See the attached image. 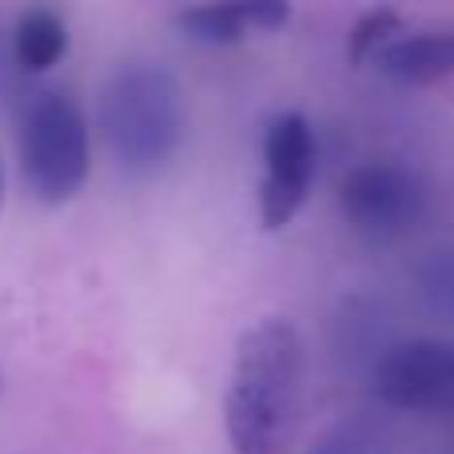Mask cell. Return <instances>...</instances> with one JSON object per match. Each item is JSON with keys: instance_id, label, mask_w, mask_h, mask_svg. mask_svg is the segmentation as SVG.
Here are the masks:
<instances>
[{"instance_id": "6", "label": "cell", "mask_w": 454, "mask_h": 454, "mask_svg": "<svg viewBox=\"0 0 454 454\" xmlns=\"http://www.w3.org/2000/svg\"><path fill=\"white\" fill-rule=\"evenodd\" d=\"M375 391L407 415H454V339H403L379 359Z\"/></svg>"}, {"instance_id": "2", "label": "cell", "mask_w": 454, "mask_h": 454, "mask_svg": "<svg viewBox=\"0 0 454 454\" xmlns=\"http://www.w3.org/2000/svg\"><path fill=\"white\" fill-rule=\"evenodd\" d=\"M184 88L168 68L144 60L116 68L100 88V136L132 180L164 172L184 144Z\"/></svg>"}, {"instance_id": "4", "label": "cell", "mask_w": 454, "mask_h": 454, "mask_svg": "<svg viewBox=\"0 0 454 454\" xmlns=\"http://www.w3.org/2000/svg\"><path fill=\"white\" fill-rule=\"evenodd\" d=\"M339 207L351 231L367 243H395L427 215V184L395 160H363L339 188Z\"/></svg>"}, {"instance_id": "8", "label": "cell", "mask_w": 454, "mask_h": 454, "mask_svg": "<svg viewBox=\"0 0 454 454\" xmlns=\"http://www.w3.org/2000/svg\"><path fill=\"white\" fill-rule=\"evenodd\" d=\"M379 68L399 84H434L454 76V28L411 32L379 52Z\"/></svg>"}, {"instance_id": "3", "label": "cell", "mask_w": 454, "mask_h": 454, "mask_svg": "<svg viewBox=\"0 0 454 454\" xmlns=\"http://www.w3.org/2000/svg\"><path fill=\"white\" fill-rule=\"evenodd\" d=\"M20 172L40 204H68L92 172L88 120L76 96L44 88L20 112Z\"/></svg>"}, {"instance_id": "1", "label": "cell", "mask_w": 454, "mask_h": 454, "mask_svg": "<svg viewBox=\"0 0 454 454\" xmlns=\"http://www.w3.org/2000/svg\"><path fill=\"white\" fill-rule=\"evenodd\" d=\"M303 335L283 315L251 323L223 387V431L235 454H283L303 403Z\"/></svg>"}, {"instance_id": "10", "label": "cell", "mask_w": 454, "mask_h": 454, "mask_svg": "<svg viewBox=\"0 0 454 454\" xmlns=\"http://www.w3.org/2000/svg\"><path fill=\"white\" fill-rule=\"evenodd\" d=\"M403 12L399 8H367V12L355 20V28H351V44H347V52H351V64H363L371 52H383L391 40H399V32H403Z\"/></svg>"}, {"instance_id": "11", "label": "cell", "mask_w": 454, "mask_h": 454, "mask_svg": "<svg viewBox=\"0 0 454 454\" xmlns=\"http://www.w3.org/2000/svg\"><path fill=\"white\" fill-rule=\"evenodd\" d=\"M0 200H4V168H0Z\"/></svg>"}, {"instance_id": "5", "label": "cell", "mask_w": 454, "mask_h": 454, "mask_svg": "<svg viewBox=\"0 0 454 454\" xmlns=\"http://www.w3.org/2000/svg\"><path fill=\"white\" fill-rule=\"evenodd\" d=\"M319 140L303 112H279L263 132V176H259V227L283 231L299 212L315 184Z\"/></svg>"}, {"instance_id": "9", "label": "cell", "mask_w": 454, "mask_h": 454, "mask_svg": "<svg viewBox=\"0 0 454 454\" xmlns=\"http://www.w3.org/2000/svg\"><path fill=\"white\" fill-rule=\"evenodd\" d=\"M68 52V24L56 8H28L20 12L12 32V56L20 64V72L40 76V72L56 68L60 56Z\"/></svg>"}, {"instance_id": "7", "label": "cell", "mask_w": 454, "mask_h": 454, "mask_svg": "<svg viewBox=\"0 0 454 454\" xmlns=\"http://www.w3.org/2000/svg\"><path fill=\"white\" fill-rule=\"evenodd\" d=\"M291 8L283 0H243V4H200L176 12L180 28L200 44H239L251 32H275L287 24Z\"/></svg>"}]
</instances>
